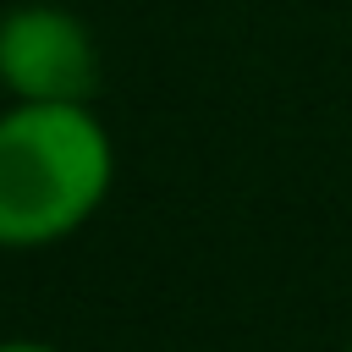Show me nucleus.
Listing matches in <instances>:
<instances>
[{"label":"nucleus","instance_id":"obj_4","mask_svg":"<svg viewBox=\"0 0 352 352\" xmlns=\"http://www.w3.org/2000/svg\"><path fill=\"white\" fill-rule=\"evenodd\" d=\"M346 352H352V341H346Z\"/></svg>","mask_w":352,"mask_h":352},{"label":"nucleus","instance_id":"obj_1","mask_svg":"<svg viewBox=\"0 0 352 352\" xmlns=\"http://www.w3.org/2000/svg\"><path fill=\"white\" fill-rule=\"evenodd\" d=\"M116 154L88 104H16L0 116V248L72 236L110 192Z\"/></svg>","mask_w":352,"mask_h":352},{"label":"nucleus","instance_id":"obj_2","mask_svg":"<svg viewBox=\"0 0 352 352\" xmlns=\"http://www.w3.org/2000/svg\"><path fill=\"white\" fill-rule=\"evenodd\" d=\"M0 82L22 104H88L99 88L94 33L60 6H16L0 16Z\"/></svg>","mask_w":352,"mask_h":352},{"label":"nucleus","instance_id":"obj_3","mask_svg":"<svg viewBox=\"0 0 352 352\" xmlns=\"http://www.w3.org/2000/svg\"><path fill=\"white\" fill-rule=\"evenodd\" d=\"M0 352H55V346H44V341H0Z\"/></svg>","mask_w":352,"mask_h":352}]
</instances>
